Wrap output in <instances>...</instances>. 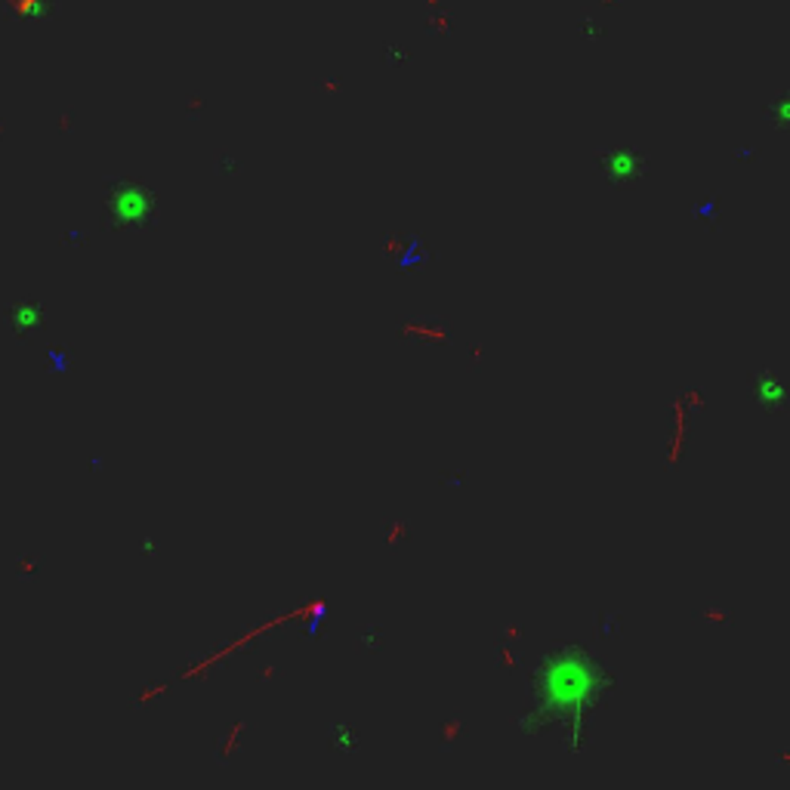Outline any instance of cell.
Instances as JSON below:
<instances>
[{
    "label": "cell",
    "mask_w": 790,
    "mask_h": 790,
    "mask_svg": "<svg viewBox=\"0 0 790 790\" xmlns=\"http://www.w3.org/2000/svg\"><path fill=\"white\" fill-rule=\"evenodd\" d=\"M760 402H762V404H775V408H778V404L784 402V389H781L778 383L769 377V380L760 383Z\"/></svg>",
    "instance_id": "obj_1"
}]
</instances>
